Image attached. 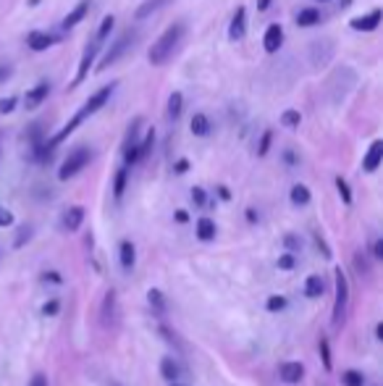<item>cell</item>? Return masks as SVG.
<instances>
[{"instance_id":"1","label":"cell","mask_w":383,"mask_h":386,"mask_svg":"<svg viewBox=\"0 0 383 386\" xmlns=\"http://www.w3.org/2000/svg\"><path fill=\"white\" fill-rule=\"evenodd\" d=\"M184 37V24H174L168 26L163 35L157 37L155 43H152V48H150L148 53V60L152 63V66H163L171 55H174V50L179 48V43H182Z\"/></svg>"},{"instance_id":"2","label":"cell","mask_w":383,"mask_h":386,"mask_svg":"<svg viewBox=\"0 0 383 386\" xmlns=\"http://www.w3.org/2000/svg\"><path fill=\"white\" fill-rule=\"evenodd\" d=\"M333 313H331V323L333 328H341L344 323V316H347V305H349V284H347V276L341 268H333Z\"/></svg>"},{"instance_id":"3","label":"cell","mask_w":383,"mask_h":386,"mask_svg":"<svg viewBox=\"0 0 383 386\" xmlns=\"http://www.w3.org/2000/svg\"><path fill=\"white\" fill-rule=\"evenodd\" d=\"M92 161V153H89L87 147H74L69 153V158L61 163V168H58V179L61 181H69L74 179L79 171H84L87 168V163Z\"/></svg>"},{"instance_id":"4","label":"cell","mask_w":383,"mask_h":386,"mask_svg":"<svg viewBox=\"0 0 383 386\" xmlns=\"http://www.w3.org/2000/svg\"><path fill=\"white\" fill-rule=\"evenodd\" d=\"M131 43H134V32H123V35L118 37V40H116L113 45H111V50H108V53L103 55V60H100V66H97V71H105L108 66H113L116 60H118V58L123 55V53L129 50Z\"/></svg>"},{"instance_id":"5","label":"cell","mask_w":383,"mask_h":386,"mask_svg":"<svg viewBox=\"0 0 383 386\" xmlns=\"http://www.w3.org/2000/svg\"><path fill=\"white\" fill-rule=\"evenodd\" d=\"M48 95H50V82H40V85L32 87V90L24 95V108H26V111H35V108H40V105L48 100Z\"/></svg>"},{"instance_id":"6","label":"cell","mask_w":383,"mask_h":386,"mask_svg":"<svg viewBox=\"0 0 383 386\" xmlns=\"http://www.w3.org/2000/svg\"><path fill=\"white\" fill-rule=\"evenodd\" d=\"M279 378L284 381V384H299V381L305 378V365H302V363H296V360L281 363Z\"/></svg>"},{"instance_id":"7","label":"cell","mask_w":383,"mask_h":386,"mask_svg":"<svg viewBox=\"0 0 383 386\" xmlns=\"http://www.w3.org/2000/svg\"><path fill=\"white\" fill-rule=\"evenodd\" d=\"M97 53H100V43H92L87 48V50H84V55H82V60H79V69H77V77H74V87L77 85H82V82H84V79H87V74H89V66H92V60H95V55Z\"/></svg>"},{"instance_id":"8","label":"cell","mask_w":383,"mask_h":386,"mask_svg":"<svg viewBox=\"0 0 383 386\" xmlns=\"http://www.w3.org/2000/svg\"><path fill=\"white\" fill-rule=\"evenodd\" d=\"M349 24H352L355 32H373V29H378V24H381V9H373L370 14H365V16L352 18Z\"/></svg>"},{"instance_id":"9","label":"cell","mask_w":383,"mask_h":386,"mask_svg":"<svg viewBox=\"0 0 383 386\" xmlns=\"http://www.w3.org/2000/svg\"><path fill=\"white\" fill-rule=\"evenodd\" d=\"M281 43H284V29H281V24H270L268 29H265V35H262V48H265V53H276L281 48Z\"/></svg>"},{"instance_id":"10","label":"cell","mask_w":383,"mask_h":386,"mask_svg":"<svg viewBox=\"0 0 383 386\" xmlns=\"http://www.w3.org/2000/svg\"><path fill=\"white\" fill-rule=\"evenodd\" d=\"M52 43H55V37L48 35V32H40V29H35V32L26 35V45H29L35 53L48 50V48H52Z\"/></svg>"},{"instance_id":"11","label":"cell","mask_w":383,"mask_h":386,"mask_svg":"<svg viewBox=\"0 0 383 386\" xmlns=\"http://www.w3.org/2000/svg\"><path fill=\"white\" fill-rule=\"evenodd\" d=\"M381 161H383V142L381 139H375L373 145H370V150H367L365 161H362V168H365L367 173H373V171H378Z\"/></svg>"},{"instance_id":"12","label":"cell","mask_w":383,"mask_h":386,"mask_svg":"<svg viewBox=\"0 0 383 386\" xmlns=\"http://www.w3.org/2000/svg\"><path fill=\"white\" fill-rule=\"evenodd\" d=\"M244 32H247V11L239 6L234 18H231V26H228V37H231V40H242Z\"/></svg>"},{"instance_id":"13","label":"cell","mask_w":383,"mask_h":386,"mask_svg":"<svg viewBox=\"0 0 383 386\" xmlns=\"http://www.w3.org/2000/svg\"><path fill=\"white\" fill-rule=\"evenodd\" d=\"M82 223H84V208L82 205H74L63 213V229L66 232H77Z\"/></svg>"},{"instance_id":"14","label":"cell","mask_w":383,"mask_h":386,"mask_svg":"<svg viewBox=\"0 0 383 386\" xmlns=\"http://www.w3.org/2000/svg\"><path fill=\"white\" fill-rule=\"evenodd\" d=\"M118 257H121L123 271H131V268H134V263H137V247H134V242L123 240L121 245H118Z\"/></svg>"},{"instance_id":"15","label":"cell","mask_w":383,"mask_h":386,"mask_svg":"<svg viewBox=\"0 0 383 386\" xmlns=\"http://www.w3.org/2000/svg\"><path fill=\"white\" fill-rule=\"evenodd\" d=\"M323 292H326V282H323L321 274H310L305 279V297H310V300H318V297H323Z\"/></svg>"},{"instance_id":"16","label":"cell","mask_w":383,"mask_h":386,"mask_svg":"<svg viewBox=\"0 0 383 386\" xmlns=\"http://www.w3.org/2000/svg\"><path fill=\"white\" fill-rule=\"evenodd\" d=\"M87 11H89V0H82V3H79L77 9H74V11H69V14H66V16H63L61 26H63V29H71V26H77L79 21H82V18L87 16Z\"/></svg>"},{"instance_id":"17","label":"cell","mask_w":383,"mask_h":386,"mask_svg":"<svg viewBox=\"0 0 383 386\" xmlns=\"http://www.w3.org/2000/svg\"><path fill=\"white\" fill-rule=\"evenodd\" d=\"M182 373H184L182 365H179L174 358H163V360H160V376L166 378L168 384H171V381H179Z\"/></svg>"},{"instance_id":"18","label":"cell","mask_w":383,"mask_h":386,"mask_svg":"<svg viewBox=\"0 0 383 386\" xmlns=\"http://www.w3.org/2000/svg\"><path fill=\"white\" fill-rule=\"evenodd\" d=\"M148 302H150V308L155 310L157 316H163V313L168 310L166 294L160 292V289H155V286H152V289H148Z\"/></svg>"},{"instance_id":"19","label":"cell","mask_w":383,"mask_h":386,"mask_svg":"<svg viewBox=\"0 0 383 386\" xmlns=\"http://www.w3.org/2000/svg\"><path fill=\"white\" fill-rule=\"evenodd\" d=\"M210 119L205 113H194L192 116V134H197V137H208L210 134Z\"/></svg>"},{"instance_id":"20","label":"cell","mask_w":383,"mask_h":386,"mask_svg":"<svg viewBox=\"0 0 383 386\" xmlns=\"http://www.w3.org/2000/svg\"><path fill=\"white\" fill-rule=\"evenodd\" d=\"M194 229H197V240H200V242L216 240V223L210 221V218H200Z\"/></svg>"},{"instance_id":"21","label":"cell","mask_w":383,"mask_h":386,"mask_svg":"<svg viewBox=\"0 0 383 386\" xmlns=\"http://www.w3.org/2000/svg\"><path fill=\"white\" fill-rule=\"evenodd\" d=\"M296 24H299V26L321 24V11H318V9H302L299 14H296Z\"/></svg>"},{"instance_id":"22","label":"cell","mask_w":383,"mask_h":386,"mask_svg":"<svg viewBox=\"0 0 383 386\" xmlns=\"http://www.w3.org/2000/svg\"><path fill=\"white\" fill-rule=\"evenodd\" d=\"M168 0H145V3H142L140 9H137V14H134V16L140 18H148V16H152V14H155L157 9H163V6H166Z\"/></svg>"},{"instance_id":"23","label":"cell","mask_w":383,"mask_h":386,"mask_svg":"<svg viewBox=\"0 0 383 386\" xmlns=\"http://www.w3.org/2000/svg\"><path fill=\"white\" fill-rule=\"evenodd\" d=\"M182 105H184V95L182 92H174L171 97H168V121H176L179 116H182Z\"/></svg>"},{"instance_id":"24","label":"cell","mask_w":383,"mask_h":386,"mask_svg":"<svg viewBox=\"0 0 383 386\" xmlns=\"http://www.w3.org/2000/svg\"><path fill=\"white\" fill-rule=\"evenodd\" d=\"M289 198H292L294 205H307V203H310V189H307L305 184H294L292 192H289Z\"/></svg>"},{"instance_id":"25","label":"cell","mask_w":383,"mask_h":386,"mask_svg":"<svg viewBox=\"0 0 383 386\" xmlns=\"http://www.w3.org/2000/svg\"><path fill=\"white\" fill-rule=\"evenodd\" d=\"M126 176H129V171H126V166H121V168L116 171V179H113V198L116 200L123 198V189H126Z\"/></svg>"},{"instance_id":"26","label":"cell","mask_w":383,"mask_h":386,"mask_svg":"<svg viewBox=\"0 0 383 386\" xmlns=\"http://www.w3.org/2000/svg\"><path fill=\"white\" fill-rule=\"evenodd\" d=\"M318 352H321L323 368L331 370L333 363H331V347H328V336H321V339H318Z\"/></svg>"},{"instance_id":"27","label":"cell","mask_w":383,"mask_h":386,"mask_svg":"<svg viewBox=\"0 0 383 386\" xmlns=\"http://www.w3.org/2000/svg\"><path fill=\"white\" fill-rule=\"evenodd\" d=\"M32 234H35V229H32V226H21V229H18V234L13 237V247L21 250L26 242L32 240Z\"/></svg>"},{"instance_id":"28","label":"cell","mask_w":383,"mask_h":386,"mask_svg":"<svg viewBox=\"0 0 383 386\" xmlns=\"http://www.w3.org/2000/svg\"><path fill=\"white\" fill-rule=\"evenodd\" d=\"M152 145H155V132L150 129L148 134L140 139V158H148L150 155V150H152Z\"/></svg>"},{"instance_id":"29","label":"cell","mask_w":383,"mask_h":386,"mask_svg":"<svg viewBox=\"0 0 383 386\" xmlns=\"http://www.w3.org/2000/svg\"><path fill=\"white\" fill-rule=\"evenodd\" d=\"M341 381H344V386H365V378H362L360 370H347V373L341 376Z\"/></svg>"},{"instance_id":"30","label":"cell","mask_w":383,"mask_h":386,"mask_svg":"<svg viewBox=\"0 0 383 386\" xmlns=\"http://www.w3.org/2000/svg\"><path fill=\"white\" fill-rule=\"evenodd\" d=\"M116 24V18L113 16H105L103 21H100V29H97V43H103L105 37L111 35V29H113Z\"/></svg>"},{"instance_id":"31","label":"cell","mask_w":383,"mask_h":386,"mask_svg":"<svg viewBox=\"0 0 383 386\" xmlns=\"http://www.w3.org/2000/svg\"><path fill=\"white\" fill-rule=\"evenodd\" d=\"M287 297L284 294H273V297H268V310L270 313H281V310H287Z\"/></svg>"},{"instance_id":"32","label":"cell","mask_w":383,"mask_h":386,"mask_svg":"<svg viewBox=\"0 0 383 386\" xmlns=\"http://www.w3.org/2000/svg\"><path fill=\"white\" fill-rule=\"evenodd\" d=\"M299 121H302L299 111H287L284 116H281V124H284L287 129H296V127H299Z\"/></svg>"},{"instance_id":"33","label":"cell","mask_w":383,"mask_h":386,"mask_svg":"<svg viewBox=\"0 0 383 386\" xmlns=\"http://www.w3.org/2000/svg\"><path fill=\"white\" fill-rule=\"evenodd\" d=\"M336 189H339L341 200H344V205H352V192H349V184L341 176H336Z\"/></svg>"},{"instance_id":"34","label":"cell","mask_w":383,"mask_h":386,"mask_svg":"<svg viewBox=\"0 0 383 386\" xmlns=\"http://www.w3.org/2000/svg\"><path fill=\"white\" fill-rule=\"evenodd\" d=\"M284 247H287L289 252H296V250H302V240L294 237V234H287V237H284Z\"/></svg>"},{"instance_id":"35","label":"cell","mask_w":383,"mask_h":386,"mask_svg":"<svg viewBox=\"0 0 383 386\" xmlns=\"http://www.w3.org/2000/svg\"><path fill=\"white\" fill-rule=\"evenodd\" d=\"M294 266H296L294 252H287V255H281V257H279V268H281V271H292Z\"/></svg>"},{"instance_id":"36","label":"cell","mask_w":383,"mask_h":386,"mask_svg":"<svg viewBox=\"0 0 383 386\" xmlns=\"http://www.w3.org/2000/svg\"><path fill=\"white\" fill-rule=\"evenodd\" d=\"M192 200H194V205H208V195H205V189L202 187H194L192 189Z\"/></svg>"},{"instance_id":"37","label":"cell","mask_w":383,"mask_h":386,"mask_svg":"<svg viewBox=\"0 0 383 386\" xmlns=\"http://www.w3.org/2000/svg\"><path fill=\"white\" fill-rule=\"evenodd\" d=\"M43 313H45V316H58V313H61V302H58V300L45 302V305H43Z\"/></svg>"},{"instance_id":"38","label":"cell","mask_w":383,"mask_h":386,"mask_svg":"<svg viewBox=\"0 0 383 386\" xmlns=\"http://www.w3.org/2000/svg\"><path fill=\"white\" fill-rule=\"evenodd\" d=\"M6 226H13V213L0 208V229H6Z\"/></svg>"},{"instance_id":"39","label":"cell","mask_w":383,"mask_h":386,"mask_svg":"<svg viewBox=\"0 0 383 386\" xmlns=\"http://www.w3.org/2000/svg\"><path fill=\"white\" fill-rule=\"evenodd\" d=\"M270 139H273V134H270V132H265V134H262V139H260V145H257V155H265V153H268Z\"/></svg>"},{"instance_id":"40","label":"cell","mask_w":383,"mask_h":386,"mask_svg":"<svg viewBox=\"0 0 383 386\" xmlns=\"http://www.w3.org/2000/svg\"><path fill=\"white\" fill-rule=\"evenodd\" d=\"M355 268H357L360 276H367V263H365V257H362V252L355 255Z\"/></svg>"},{"instance_id":"41","label":"cell","mask_w":383,"mask_h":386,"mask_svg":"<svg viewBox=\"0 0 383 386\" xmlns=\"http://www.w3.org/2000/svg\"><path fill=\"white\" fill-rule=\"evenodd\" d=\"M160 334L166 336L168 344H176V347H182V339H179L176 334H171V328H168V326H160Z\"/></svg>"},{"instance_id":"42","label":"cell","mask_w":383,"mask_h":386,"mask_svg":"<svg viewBox=\"0 0 383 386\" xmlns=\"http://www.w3.org/2000/svg\"><path fill=\"white\" fill-rule=\"evenodd\" d=\"M13 105H16V97H3V100H0V113H11Z\"/></svg>"},{"instance_id":"43","label":"cell","mask_w":383,"mask_h":386,"mask_svg":"<svg viewBox=\"0 0 383 386\" xmlns=\"http://www.w3.org/2000/svg\"><path fill=\"white\" fill-rule=\"evenodd\" d=\"M26 386H48V378H45L43 373H35V376H32V381H29Z\"/></svg>"},{"instance_id":"44","label":"cell","mask_w":383,"mask_h":386,"mask_svg":"<svg viewBox=\"0 0 383 386\" xmlns=\"http://www.w3.org/2000/svg\"><path fill=\"white\" fill-rule=\"evenodd\" d=\"M315 242H318V250L323 252V257H331V250L326 247V242H323L321 237H318V234H315Z\"/></svg>"},{"instance_id":"45","label":"cell","mask_w":383,"mask_h":386,"mask_svg":"<svg viewBox=\"0 0 383 386\" xmlns=\"http://www.w3.org/2000/svg\"><path fill=\"white\" fill-rule=\"evenodd\" d=\"M373 252H375V260H383V242L381 240L373 242Z\"/></svg>"},{"instance_id":"46","label":"cell","mask_w":383,"mask_h":386,"mask_svg":"<svg viewBox=\"0 0 383 386\" xmlns=\"http://www.w3.org/2000/svg\"><path fill=\"white\" fill-rule=\"evenodd\" d=\"M43 282H55V284H61V276L52 274V271H50V274H43Z\"/></svg>"},{"instance_id":"47","label":"cell","mask_w":383,"mask_h":386,"mask_svg":"<svg viewBox=\"0 0 383 386\" xmlns=\"http://www.w3.org/2000/svg\"><path fill=\"white\" fill-rule=\"evenodd\" d=\"M176 221L187 223V221H189V213H187V210H176Z\"/></svg>"},{"instance_id":"48","label":"cell","mask_w":383,"mask_h":386,"mask_svg":"<svg viewBox=\"0 0 383 386\" xmlns=\"http://www.w3.org/2000/svg\"><path fill=\"white\" fill-rule=\"evenodd\" d=\"M187 168H189V163H187V161H179V163H176V173H184Z\"/></svg>"},{"instance_id":"49","label":"cell","mask_w":383,"mask_h":386,"mask_svg":"<svg viewBox=\"0 0 383 386\" xmlns=\"http://www.w3.org/2000/svg\"><path fill=\"white\" fill-rule=\"evenodd\" d=\"M11 77V69L9 66H0V82H3V79H9Z\"/></svg>"},{"instance_id":"50","label":"cell","mask_w":383,"mask_h":386,"mask_svg":"<svg viewBox=\"0 0 383 386\" xmlns=\"http://www.w3.org/2000/svg\"><path fill=\"white\" fill-rule=\"evenodd\" d=\"M257 9H260V11H268V9H270V0H257Z\"/></svg>"},{"instance_id":"51","label":"cell","mask_w":383,"mask_h":386,"mask_svg":"<svg viewBox=\"0 0 383 386\" xmlns=\"http://www.w3.org/2000/svg\"><path fill=\"white\" fill-rule=\"evenodd\" d=\"M375 336H378V339H383V323H378V326H375Z\"/></svg>"},{"instance_id":"52","label":"cell","mask_w":383,"mask_h":386,"mask_svg":"<svg viewBox=\"0 0 383 386\" xmlns=\"http://www.w3.org/2000/svg\"><path fill=\"white\" fill-rule=\"evenodd\" d=\"M218 192H221V198H223V200L231 198V195H228V189H226V187H221V189H218Z\"/></svg>"},{"instance_id":"53","label":"cell","mask_w":383,"mask_h":386,"mask_svg":"<svg viewBox=\"0 0 383 386\" xmlns=\"http://www.w3.org/2000/svg\"><path fill=\"white\" fill-rule=\"evenodd\" d=\"M171 386H187V384H179V381H171Z\"/></svg>"},{"instance_id":"54","label":"cell","mask_w":383,"mask_h":386,"mask_svg":"<svg viewBox=\"0 0 383 386\" xmlns=\"http://www.w3.org/2000/svg\"><path fill=\"white\" fill-rule=\"evenodd\" d=\"M318 3H326V0H318Z\"/></svg>"}]
</instances>
